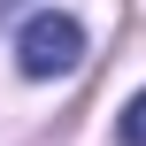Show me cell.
I'll use <instances>...</instances> for the list:
<instances>
[{
    "mask_svg": "<svg viewBox=\"0 0 146 146\" xmlns=\"http://www.w3.org/2000/svg\"><path fill=\"white\" fill-rule=\"evenodd\" d=\"M115 139H123V146H146V85L123 100V115H115Z\"/></svg>",
    "mask_w": 146,
    "mask_h": 146,
    "instance_id": "obj_2",
    "label": "cell"
},
{
    "mask_svg": "<svg viewBox=\"0 0 146 146\" xmlns=\"http://www.w3.org/2000/svg\"><path fill=\"white\" fill-rule=\"evenodd\" d=\"M85 62V23L77 15H62V8H38L23 31H15V69L31 77V85H46V77H69Z\"/></svg>",
    "mask_w": 146,
    "mask_h": 146,
    "instance_id": "obj_1",
    "label": "cell"
}]
</instances>
